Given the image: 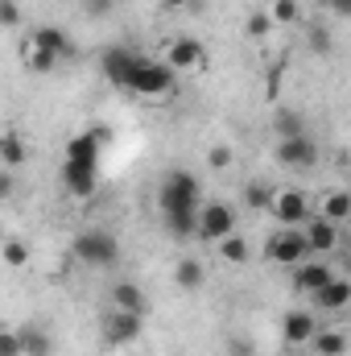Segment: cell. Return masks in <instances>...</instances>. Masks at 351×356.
<instances>
[{
	"label": "cell",
	"instance_id": "cell-21",
	"mask_svg": "<svg viewBox=\"0 0 351 356\" xmlns=\"http://www.w3.org/2000/svg\"><path fill=\"white\" fill-rule=\"evenodd\" d=\"M99 141H95V133H79V137H71V145H67V158L71 162H99Z\"/></svg>",
	"mask_w": 351,
	"mask_h": 356
},
{
	"label": "cell",
	"instance_id": "cell-32",
	"mask_svg": "<svg viewBox=\"0 0 351 356\" xmlns=\"http://www.w3.org/2000/svg\"><path fill=\"white\" fill-rule=\"evenodd\" d=\"M0 356H21V340L8 327H0Z\"/></svg>",
	"mask_w": 351,
	"mask_h": 356
},
{
	"label": "cell",
	"instance_id": "cell-10",
	"mask_svg": "<svg viewBox=\"0 0 351 356\" xmlns=\"http://www.w3.org/2000/svg\"><path fill=\"white\" fill-rule=\"evenodd\" d=\"M302 241H306V249L310 253H331V249H339L343 245V232H339V224H331V220H323V216H306V228H302Z\"/></svg>",
	"mask_w": 351,
	"mask_h": 356
},
{
	"label": "cell",
	"instance_id": "cell-37",
	"mask_svg": "<svg viewBox=\"0 0 351 356\" xmlns=\"http://www.w3.org/2000/svg\"><path fill=\"white\" fill-rule=\"evenodd\" d=\"M166 8H190V4H198V0H162Z\"/></svg>",
	"mask_w": 351,
	"mask_h": 356
},
{
	"label": "cell",
	"instance_id": "cell-35",
	"mask_svg": "<svg viewBox=\"0 0 351 356\" xmlns=\"http://www.w3.org/2000/svg\"><path fill=\"white\" fill-rule=\"evenodd\" d=\"M12 191H17V178H12V170H4V166H0V203H4V199H12Z\"/></svg>",
	"mask_w": 351,
	"mask_h": 356
},
{
	"label": "cell",
	"instance_id": "cell-8",
	"mask_svg": "<svg viewBox=\"0 0 351 356\" xmlns=\"http://www.w3.org/2000/svg\"><path fill=\"white\" fill-rule=\"evenodd\" d=\"M166 67L174 75H190V71H203L207 67V50L198 38H174L170 42V54H166Z\"/></svg>",
	"mask_w": 351,
	"mask_h": 356
},
{
	"label": "cell",
	"instance_id": "cell-28",
	"mask_svg": "<svg viewBox=\"0 0 351 356\" xmlns=\"http://www.w3.org/2000/svg\"><path fill=\"white\" fill-rule=\"evenodd\" d=\"M268 199H273L268 186H248V191H244V203H248L252 211H268Z\"/></svg>",
	"mask_w": 351,
	"mask_h": 356
},
{
	"label": "cell",
	"instance_id": "cell-5",
	"mask_svg": "<svg viewBox=\"0 0 351 356\" xmlns=\"http://www.w3.org/2000/svg\"><path fill=\"white\" fill-rule=\"evenodd\" d=\"M141 332H145V319H141V315H128V311H116V307H108L103 319H99V340H103L108 348L137 344Z\"/></svg>",
	"mask_w": 351,
	"mask_h": 356
},
{
	"label": "cell",
	"instance_id": "cell-13",
	"mask_svg": "<svg viewBox=\"0 0 351 356\" xmlns=\"http://www.w3.org/2000/svg\"><path fill=\"white\" fill-rule=\"evenodd\" d=\"M314 332H318L314 311H285V319H281V340L285 344H310Z\"/></svg>",
	"mask_w": 351,
	"mask_h": 356
},
{
	"label": "cell",
	"instance_id": "cell-4",
	"mask_svg": "<svg viewBox=\"0 0 351 356\" xmlns=\"http://www.w3.org/2000/svg\"><path fill=\"white\" fill-rule=\"evenodd\" d=\"M228 232H236V211L228 203H198L194 211V236L207 245H219Z\"/></svg>",
	"mask_w": 351,
	"mask_h": 356
},
{
	"label": "cell",
	"instance_id": "cell-15",
	"mask_svg": "<svg viewBox=\"0 0 351 356\" xmlns=\"http://www.w3.org/2000/svg\"><path fill=\"white\" fill-rule=\"evenodd\" d=\"M17 340H21V356H54V332L46 323H21Z\"/></svg>",
	"mask_w": 351,
	"mask_h": 356
},
{
	"label": "cell",
	"instance_id": "cell-1",
	"mask_svg": "<svg viewBox=\"0 0 351 356\" xmlns=\"http://www.w3.org/2000/svg\"><path fill=\"white\" fill-rule=\"evenodd\" d=\"M157 203H162V220L170 228V236L186 241L194 236V211H198V178L186 175V170H170L162 178V191H157Z\"/></svg>",
	"mask_w": 351,
	"mask_h": 356
},
{
	"label": "cell",
	"instance_id": "cell-6",
	"mask_svg": "<svg viewBox=\"0 0 351 356\" xmlns=\"http://www.w3.org/2000/svg\"><path fill=\"white\" fill-rule=\"evenodd\" d=\"M268 216H273L281 228H302L306 216H310V199H306L302 191H293V186H281V191H273V199H268Z\"/></svg>",
	"mask_w": 351,
	"mask_h": 356
},
{
	"label": "cell",
	"instance_id": "cell-19",
	"mask_svg": "<svg viewBox=\"0 0 351 356\" xmlns=\"http://www.w3.org/2000/svg\"><path fill=\"white\" fill-rule=\"evenodd\" d=\"M25 158H29L25 137H21V133H0V166H4V170H21Z\"/></svg>",
	"mask_w": 351,
	"mask_h": 356
},
{
	"label": "cell",
	"instance_id": "cell-33",
	"mask_svg": "<svg viewBox=\"0 0 351 356\" xmlns=\"http://www.w3.org/2000/svg\"><path fill=\"white\" fill-rule=\"evenodd\" d=\"M318 4H323V13H331V17H339V21L351 17V0H318Z\"/></svg>",
	"mask_w": 351,
	"mask_h": 356
},
{
	"label": "cell",
	"instance_id": "cell-27",
	"mask_svg": "<svg viewBox=\"0 0 351 356\" xmlns=\"http://www.w3.org/2000/svg\"><path fill=\"white\" fill-rule=\"evenodd\" d=\"M0 257H4V266H25V261H29V249H25L21 241H4Z\"/></svg>",
	"mask_w": 351,
	"mask_h": 356
},
{
	"label": "cell",
	"instance_id": "cell-30",
	"mask_svg": "<svg viewBox=\"0 0 351 356\" xmlns=\"http://www.w3.org/2000/svg\"><path fill=\"white\" fill-rule=\"evenodd\" d=\"M207 166H211V170H228V166H232V149H228V145H215V149L207 154Z\"/></svg>",
	"mask_w": 351,
	"mask_h": 356
},
{
	"label": "cell",
	"instance_id": "cell-12",
	"mask_svg": "<svg viewBox=\"0 0 351 356\" xmlns=\"http://www.w3.org/2000/svg\"><path fill=\"white\" fill-rule=\"evenodd\" d=\"M310 302H314V311H327V315H339V311H348V307H351V282L335 273L327 286H318V290L310 294Z\"/></svg>",
	"mask_w": 351,
	"mask_h": 356
},
{
	"label": "cell",
	"instance_id": "cell-9",
	"mask_svg": "<svg viewBox=\"0 0 351 356\" xmlns=\"http://www.w3.org/2000/svg\"><path fill=\"white\" fill-rule=\"evenodd\" d=\"M277 162L289 166V170H310V166L318 162V145L310 141V133L285 137V141H277Z\"/></svg>",
	"mask_w": 351,
	"mask_h": 356
},
{
	"label": "cell",
	"instance_id": "cell-11",
	"mask_svg": "<svg viewBox=\"0 0 351 356\" xmlns=\"http://www.w3.org/2000/svg\"><path fill=\"white\" fill-rule=\"evenodd\" d=\"M62 186H67V195H75V199H91L95 195V186H99V170H95V162H62Z\"/></svg>",
	"mask_w": 351,
	"mask_h": 356
},
{
	"label": "cell",
	"instance_id": "cell-7",
	"mask_svg": "<svg viewBox=\"0 0 351 356\" xmlns=\"http://www.w3.org/2000/svg\"><path fill=\"white\" fill-rule=\"evenodd\" d=\"M264 257L268 261H277V266H298V261H306L310 257V249H306V241H302V228H277L268 241H264Z\"/></svg>",
	"mask_w": 351,
	"mask_h": 356
},
{
	"label": "cell",
	"instance_id": "cell-14",
	"mask_svg": "<svg viewBox=\"0 0 351 356\" xmlns=\"http://www.w3.org/2000/svg\"><path fill=\"white\" fill-rule=\"evenodd\" d=\"M29 42L42 50V54H50L54 63H62V58H71L75 54V46H71V38L62 33V29H54V25H37L33 33H29Z\"/></svg>",
	"mask_w": 351,
	"mask_h": 356
},
{
	"label": "cell",
	"instance_id": "cell-23",
	"mask_svg": "<svg viewBox=\"0 0 351 356\" xmlns=\"http://www.w3.org/2000/svg\"><path fill=\"white\" fill-rule=\"evenodd\" d=\"M273 133H277V141H285V137H302V133H306V120H302L293 108H281V112L273 116Z\"/></svg>",
	"mask_w": 351,
	"mask_h": 356
},
{
	"label": "cell",
	"instance_id": "cell-31",
	"mask_svg": "<svg viewBox=\"0 0 351 356\" xmlns=\"http://www.w3.org/2000/svg\"><path fill=\"white\" fill-rule=\"evenodd\" d=\"M244 29H248V38H264V33L273 29V21H268V13H252Z\"/></svg>",
	"mask_w": 351,
	"mask_h": 356
},
{
	"label": "cell",
	"instance_id": "cell-34",
	"mask_svg": "<svg viewBox=\"0 0 351 356\" xmlns=\"http://www.w3.org/2000/svg\"><path fill=\"white\" fill-rule=\"evenodd\" d=\"M228 353L232 356H257V348H252L244 336H232V340H228Z\"/></svg>",
	"mask_w": 351,
	"mask_h": 356
},
{
	"label": "cell",
	"instance_id": "cell-3",
	"mask_svg": "<svg viewBox=\"0 0 351 356\" xmlns=\"http://www.w3.org/2000/svg\"><path fill=\"white\" fill-rule=\"evenodd\" d=\"M71 253H75L87 269H112L120 261V241H116L108 228H83V232L71 241Z\"/></svg>",
	"mask_w": 351,
	"mask_h": 356
},
{
	"label": "cell",
	"instance_id": "cell-2",
	"mask_svg": "<svg viewBox=\"0 0 351 356\" xmlns=\"http://www.w3.org/2000/svg\"><path fill=\"white\" fill-rule=\"evenodd\" d=\"M174 88H178V75L162 58H145V54L132 58V71H128L124 91H132L141 99H166V95H174Z\"/></svg>",
	"mask_w": 351,
	"mask_h": 356
},
{
	"label": "cell",
	"instance_id": "cell-20",
	"mask_svg": "<svg viewBox=\"0 0 351 356\" xmlns=\"http://www.w3.org/2000/svg\"><path fill=\"white\" fill-rule=\"evenodd\" d=\"M215 249H219V257H223V261H232V266H244V261H252V245H248L240 232H228V236H223Z\"/></svg>",
	"mask_w": 351,
	"mask_h": 356
},
{
	"label": "cell",
	"instance_id": "cell-18",
	"mask_svg": "<svg viewBox=\"0 0 351 356\" xmlns=\"http://www.w3.org/2000/svg\"><path fill=\"white\" fill-rule=\"evenodd\" d=\"M314 216H323V220H331V224H348L351 220V195L348 191H327L323 199H318V211Z\"/></svg>",
	"mask_w": 351,
	"mask_h": 356
},
{
	"label": "cell",
	"instance_id": "cell-17",
	"mask_svg": "<svg viewBox=\"0 0 351 356\" xmlns=\"http://www.w3.org/2000/svg\"><path fill=\"white\" fill-rule=\"evenodd\" d=\"M112 307H116V311H128V315H141V319H145V311H149V298H145V290H141L137 282H116V286H112Z\"/></svg>",
	"mask_w": 351,
	"mask_h": 356
},
{
	"label": "cell",
	"instance_id": "cell-16",
	"mask_svg": "<svg viewBox=\"0 0 351 356\" xmlns=\"http://www.w3.org/2000/svg\"><path fill=\"white\" fill-rule=\"evenodd\" d=\"M335 277V269L327 266V261H298L293 266V290L298 294H314L318 286H327Z\"/></svg>",
	"mask_w": 351,
	"mask_h": 356
},
{
	"label": "cell",
	"instance_id": "cell-22",
	"mask_svg": "<svg viewBox=\"0 0 351 356\" xmlns=\"http://www.w3.org/2000/svg\"><path fill=\"white\" fill-rule=\"evenodd\" d=\"M174 282L182 290H198L207 282V269H203V261H194V257H182L174 266Z\"/></svg>",
	"mask_w": 351,
	"mask_h": 356
},
{
	"label": "cell",
	"instance_id": "cell-25",
	"mask_svg": "<svg viewBox=\"0 0 351 356\" xmlns=\"http://www.w3.org/2000/svg\"><path fill=\"white\" fill-rule=\"evenodd\" d=\"M268 21L273 25H293V21H302V4L298 0H268Z\"/></svg>",
	"mask_w": 351,
	"mask_h": 356
},
{
	"label": "cell",
	"instance_id": "cell-29",
	"mask_svg": "<svg viewBox=\"0 0 351 356\" xmlns=\"http://www.w3.org/2000/svg\"><path fill=\"white\" fill-rule=\"evenodd\" d=\"M21 25V4L17 0H0V29H17Z\"/></svg>",
	"mask_w": 351,
	"mask_h": 356
},
{
	"label": "cell",
	"instance_id": "cell-36",
	"mask_svg": "<svg viewBox=\"0 0 351 356\" xmlns=\"http://www.w3.org/2000/svg\"><path fill=\"white\" fill-rule=\"evenodd\" d=\"M83 4H87V13H91V17H103V13L112 8V0H83Z\"/></svg>",
	"mask_w": 351,
	"mask_h": 356
},
{
	"label": "cell",
	"instance_id": "cell-26",
	"mask_svg": "<svg viewBox=\"0 0 351 356\" xmlns=\"http://www.w3.org/2000/svg\"><path fill=\"white\" fill-rule=\"evenodd\" d=\"M306 42H310V50H314V54H331V29H327V25H318V21H314V25L306 29Z\"/></svg>",
	"mask_w": 351,
	"mask_h": 356
},
{
	"label": "cell",
	"instance_id": "cell-24",
	"mask_svg": "<svg viewBox=\"0 0 351 356\" xmlns=\"http://www.w3.org/2000/svg\"><path fill=\"white\" fill-rule=\"evenodd\" d=\"M310 344L318 348V356H343L348 353V336L343 332H327V327H318Z\"/></svg>",
	"mask_w": 351,
	"mask_h": 356
}]
</instances>
